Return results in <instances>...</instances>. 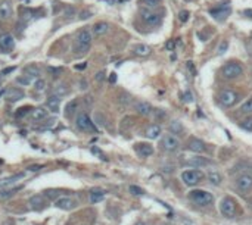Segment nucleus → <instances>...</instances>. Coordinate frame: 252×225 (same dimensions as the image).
<instances>
[{"mask_svg": "<svg viewBox=\"0 0 252 225\" xmlns=\"http://www.w3.org/2000/svg\"><path fill=\"white\" fill-rule=\"evenodd\" d=\"M92 43H93V34L90 30H83L80 33L77 34L74 43H72V52L75 56H83L86 55L90 47H92Z\"/></svg>", "mask_w": 252, "mask_h": 225, "instance_id": "f257e3e1", "label": "nucleus"}, {"mask_svg": "<svg viewBox=\"0 0 252 225\" xmlns=\"http://www.w3.org/2000/svg\"><path fill=\"white\" fill-rule=\"evenodd\" d=\"M189 200L192 203H195V204H198V206H208V204H211L214 202V196L209 191L195 188V190L189 191Z\"/></svg>", "mask_w": 252, "mask_h": 225, "instance_id": "f03ea898", "label": "nucleus"}, {"mask_svg": "<svg viewBox=\"0 0 252 225\" xmlns=\"http://www.w3.org/2000/svg\"><path fill=\"white\" fill-rule=\"evenodd\" d=\"M75 125L77 128L83 131V133H97V127L96 124L92 121V118L87 115L86 112H81L77 115V119H75Z\"/></svg>", "mask_w": 252, "mask_h": 225, "instance_id": "7ed1b4c3", "label": "nucleus"}, {"mask_svg": "<svg viewBox=\"0 0 252 225\" xmlns=\"http://www.w3.org/2000/svg\"><path fill=\"white\" fill-rule=\"evenodd\" d=\"M211 16L214 18V19H217L220 22H223V21H226L227 19V16H229L230 13H231V6H230V2H223V3H220L217 8H212L211 11Z\"/></svg>", "mask_w": 252, "mask_h": 225, "instance_id": "20e7f679", "label": "nucleus"}, {"mask_svg": "<svg viewBox=\"0 0 252 225\" xmlns=\"http://www.w3.org/2000/svg\"><path fill=\"white\" fill-rule=\"evenodd\" d=\"M236 187L239 191L243 193H249L252 191V172L249 171H245L237 175L236 178Z\"/></svg>", "mask_w": 252, "mask_h": 225, "instance_id": "39448f33", "label": "nucleus"}, {"mask_svg": "<svg viewBox=\"0 0 252 225\" xmlns=\"http://www.w3.org/2000/svg\"><path fill=\"white\" fill-rule=\"evenodd\" d=\"M204 172H201V171H198V169H190V171H184L183 174H182V180L186 185H189V187H193L196 185L198 182H201V181L204 180Z\"/></svg>", "mask_w": 252, "mask_h": 225, "instance_id": "423d86ee", "label": "nucleus"}, {"mask_svg": "<svg viewBox=\"0 0 252 225\" xmlns=\"http://www.w3.org/2000/svg\"><path fill=\"white\" fill-rule=\"evenodd\" d=\"M220 212L224 215L226 218H234V215L237 212V206L236 202L231 199V197H224L221 202H220Z\"/></svg>", "mask_w": 252, "mask_h": 225, "instance_id": "0eeeda50", "label": "nucleus"}, {"mask_svg": "<svg viewBox=\"0 0 252 225\" xmlns=\"http://www.w3.org/2000/svg\"><path fill=\"white\" fill-rule=\"evenodd\" d=\"M242 72H243V69L239 63H236V62H230L227 65H224L223 68V71H221V74H223V77L227 79H233V78H237V77H241Z\"/></svg>", "mask_w": 252, "mask_h": 225, "instance_id": "6e6552de", "label": "nucleus"}, {"mask_svg": "<svg viewBox=\"0 0 252 225\" xmlns=\"http://www.w3.org/2000/svg\"><path fill=\"white\" fill-rule=\"evenodd\" d=\"M161 146L162 149L165 150V152H175V150H178V147H180V141H178V138L175 137V135L172 134H165L162 137V141H161Z\"/></svg>", "mask_w": 252, "mask_h": 225, "instance_id": "1a4fd4ad", "label": "nucleus"}, {"mask_svg": "<svg viewBox=\"0 0 252 225\" xmlns=\"http://www.w3.org/2000/svg\"><path fill=\"white\" fill-rule=\"evenodd\" d=\"M220 101H221L223 106L230 108V106H233L239 101V94L234 90H223L221 94H220Z\"/></svg>", "mask_w": 252, "mask_h": 225, "instance_id": "9d476101", "label": "nucleus"}, {"mask_svg": "<svg viewBox=\"0 0 252 225\" xmlns=\"http://www.w3.org/2000/svg\"><path fill=\"white\" fill-rule=\"evenodd\" d=\"M182 163L187 165V166H206V165H212V162L206 158H201V156H186L184 159H182Z\"/></svg>", "mask_w": 252, "mask_h": 225, "instance_id": "9b49d317", "label": "nucleus"}, {"mask_svg": "<svg viewBox=\"0 0 252 225\" xmlns=\"http://www.w3.org/2000/svg\"><path fill=\"white\" fill-rule=\"evenodd\" d=\"M140 18L148 25H158V24H161V19H162L159 13L152 12V9H143L140 12Z\"/></svg>", "mask_w": 252, "mask_h": 225, "instance_id": "f8f14e48", "label": "nucleus"}, {"mask_svg": "<svg viewBox=\"0 0 252 225\" xmlns=\"http://www.w3.org/2000/svg\"><path fill=\"white\" fill-rule=\"evenodd\" d=\"M55 206L62 209V211H72L77 207V202L72 199V197H68V196H62V197H57L55 200Z\"/></svg>", "mask_w": 252, "mask_h": 225, "instance_id": "ddd939ff", "label": "nucleus"}, {"mask_svg": "<svg viewBox=\"0 0 252 225\" xmlns=\"http://www.w3.org/2000/svg\"><path fill=\"white\" fill-rule=\"evenodd\" d=\"M15 47V38L12 37V34H0V49L5 53H9L12 49Z\"/></svg>", "mask_w": 252, "mask_h": 225, "instance_id": "4468645a", "label": "nucleus"}, {"mask_svg": "<svg viewBox=\"0 0 252 225\" xmlns=\"http://www.w3.org/2000/svg\"><path fill=\"white\" fill-rule=\"evenodd\" d=\"M187 149H189L190 152H193V153H204L206 150V146L202 140L192 137V138L189 140V143H187Z\"/></svg>", "mask_w": 252, "mask_h": 225, "instance_id": "2eb2a0df", "label": "nucleus"}, {"mask_svg": "<svg viewBox=\"0 0 252 225\" xmlns=\"http://www.w3.org/2000/svg\"><path fill=\"white\" fill-rule=\"evenodd\" d=\"M134 150H136V153H137L139 156H142V158H148L150 155H153V147L149 143H137L134 146Z\"/></svg>", "mask_w": 252, "mask_h": 225, "instance_id": "dca6fc26", "label": "nucleus"}, {"mask_svg": "<svg viewBox=\"0 0 252 225\" xmlns=\"http://www.w3.org/2000/svg\"><path fill=\"white\" fill-rule=\"evenodd\" d=\"M12 5L8 2V0H3L0 2V19L2 21H8L11 19L12 16Z\"/></svg>", "mask_w": 252, "mask_h": 225, "instance_id": "f3484780", "label": "nucleus"}, {"mask_svg": "<svg viewBox=\"0 0 252 225\" xmlns=\"http://www.w3.org/2000/svg\"><path fill=\"white\" fill-rule=\"evenodd\" d=\"M30 204L34 211H41L46 206V199L43 194H35L33 197H30Z\"/></svg>", "mask_w": 252, "mask_h": 225, "instance_id": "a211bd4d", "label": "nucleus"}, {"mask_svg": "<svg viewBox=\"0 0 252 225\" xmlns=\"http://www.w3.org/2000/svg\"><path fill=\"white\" fill-rule=\"evenodd\" d=\"M25 97V93L21 88H9L6 90V99L8 101H18Z\"/></svg>", "mask_w": 252, "mask_h": 225, "instance_id": "6ab92c4d", "label": "nucleus"}, {"mask_svg": "<svg viewBox=\"0 0 252 225\" xmlns=\"http://www.w3.org/2000/svg\"><path fill=\"white\" fill-rule=\"evenodd\" d=\"M46 103H47V109H49L50 112H53V113L59 112V109H61V97L50 96V97L47 99Z\"/></svg>", "mask_w": 252, "mask_h": 225, "instance_id": "aec40b11", "label": "nucleus"}, {"mask_svg": "<svg viewBox=\"0 0 252 225\" xmlns=\"http://www.w3.org/2000/svg\"><path fill=\"white\" fill-rule=\"evenodd\" d=\"M134 109H136V112L140 113V115H143V116H148V115H150V112H152V106H150L148 101H137V103L134 104Z\"/></svg>", "mask_w": 252, "mask_h": 225, "instance_id": "412c9836", "label": "nucleus"}, {"mask_svg": "<svg viewBox=\"0 0 252 225\" xmlns=\"http://www.w3.org/2000/svg\"><path fill=\"white\" fill-rule=\"evenodd\" d=\"M68 94V87H67V84H57L55 85L52 91H50V96H56V97H64V96H67Z\"/></svg>", "mask_w": 252, "mask_h": 225, "instance_id": "4be33fe9", "label": "nucleus"}, {"mask_svg": "<svg viewBox=\"0 0 252 225\" xmlns=\"http://www.w3.org/2000/svg\"><path fill=\"white\" fill-rule=\"evenodd\" d=\"M108 30H109V25L106 22H97L92 27V34H94V35H103V34L108 33Z\"/></svg>", "mask_w": 252, "mask_h": 225, "instance_id": "5701e85b", "label": "nucleus"}, {"mask_svg": "<svg viewBox=\"0 0 252 225\" xmlns=\"http://www.w3.org/2000/svg\"><path fill=\"white\" fill-rule=\"evenodd\" d=\"M24 177H25L24 172H21V174H15V175H12V177H8V178H5V180L0 181V187H2V188L9 187V185H12V184H15V181L16 180H21V178H24Z\"/></svg>", "mask_w": 252, "mask_h": 225, "instance_id": "b1692460", "label": "nucleus"}, {"mask_svg": "<svg viewBox=\"0 0 252 225\" xmlns=\"http://www.w3.org/2000/svg\"><path fill=\"white\" fill-rule=\"evenodd\" d=\"M161 134V127L156 124H152L149 125L148 128H146V137L150 138V140H155V138H158Z\"/></svg>", "mask_w": 252, "mask_h": 225, "instance_id": "393cba45", "label": "nucleus"}, {"mask_svg": "<svg viewBox=\"0 0 252 225\" xmlns=\"http://www.w3.org/2000/svg\"><path fill=\"white\" fill-rule=\"evenodd\" d=\"M133 52L137 55V56H142V57H146L150 55V47L146 44H136L134 47H133Z\"/></svg>", "mask_w": 252, "mask_h": 225, "instance_id": "a878e982", "label": "nucleus"}, {"mask_svg": "<svg viewBox=\"0 0 252 225\" xmlns=\"http://www.w3.org/2000/svg\"><path fill=\"white\" fill-rule=\"evenodd\" d=\"M103 197H105V191L100 190V188H94V190L90 191V202H92V203L102 202Z\"/></svg>", "mask_w": 252, "mask_h": 225, "instance_id": "bb28decb", "label": "nucleus"}, {"mask_svg": "<svg viewBox=\"0 0 252 225\" xmlns=\"http://www.w3.org/2000/svg\"><path fill=\"white\" fill-rule=\"evenodd\" d=\"M31 115H33L34 121H41V119H46L47 118V111L44 108H37V109L31 111Z\"/></svg>", "mask_w": 252, "mask_h": 225, "instance_id": "cd10ccee", "label": "nucleus"}, {"mask_svg": "<svg viewBox=\"0 0 252 225\" xmlns=\"http://www.w3.org/2000/svg\"><path fill=\"white\" fill-rule=\"evenodd\" d=\"M77 109H78V100H74L72 101H69L68 104H67V109H65V116L67 118H71L74 113L77 112Z\"/></svg>", "mask_w": 252, "mask_h": 225, "instance_id": "c85d7f7f", "label": "nucleus"}, {"mask_svg": "<svg viewBox=\"0 0 252 225\" xmlns=\"http://www.w3.org/2000/svg\"><path fill=\"white\" fill-rule=\"evenodd\" d=\"M24 74H28V75L37 78V77L40 75V68L35 66L34 63H33V65H27V66L24 68Z\"/></svg>", "mask_w": 252, "mask_h": 225, "instance_id": "c756f323", "label": "nucleus"}, {"mask_svg": "<svg viewBox=\"0 0 252 225\" xmlns=\"http://www.w3.org/2000/svg\"><path fill=\"white\" fill-rule=\"evenodd\" d=\"M24 187L22 185H16V187H13V188H8V190H3V191H0V199H8V197H11L13 196L16 191H19V190H22Z\"/></svg>", "mask_w": 252, "mask_h": 225, "instance_id": "7c9ffc66", "label": "nucleus"}, {"mask_svg": "<svg viewBox=\"0 0 252 225\" xmlns=\"http://www.w3.org/2000/svg\"><path fill=\"white\" fill-rule=\"evenodd\" d=\"M34 77H31V75H28V74H25V75H21V77H18L16 78V82L18 84H21V85H30V84H33L34 82Z\"/></svg>", "mask_w": 252, "mask_h": 225, "instance_id": "2f4dec72", "label": "nucleus"}, {"mask_svg": "<svg viewBox=\"0 0 252 225\" xmlns=\"http://www.w3.org/2000/svg\"><path fill=\"white\" fill-rule=\"evenodd\" d=\"M161 0H140V5L145 8V9H153L156 6H159Z\"/></svg>", "mask_w": 252, "mask_h": 225, "instance_id": "473e14b6", "label": "nucleus"}, {"mask_svg": "<svg viewBox=\"0 0 252 225\" xmlns=\"http://www.w3.org/2000/svg\"><path fill=\"white\" fill-rule=\"evenodd\" d=\"M33 16H34V11H33V9H28V8L21 9V19H22V21L28 22L30 19H33Z\"/></svg>", "mask_w": 252, "mask_h": 225, "instance_id": "72a5a7b5", "label": "nucleus"}, {"mask_svg": "<svg viewBox=\"0 0 252 225\" xmlns=\"http://www.w3.org/2000/svg\"><path fill=\"white\" fill-rule=\"evenodd\" d=\"M31 111H33V109H31L30 106H25V108H19V109H18V111L15 112V116H16L18 119H22V118H25V116H27L28 113L31 112Z\"/></svg>", "mask_w": 252, "mask_h": 225, "instance_id": "f704fd0d", "label": "nucleus"}, {"mask_svg": "<svg viewBox=\"0 0 252 225\" xmlns=\"http://www.w3.org/2000/svg\"><path fill=\"white\" fill-rule=\"evenodd\" d=\"M208 180L211 181L214 185H218V184H221V180H223V178H221V175H220L218 172H214V171H212V172L208 174Z\"/></svg>", "mask_w": 252, "mask_h": 225, "instance_id": "c9c22d12", "label": "nucleus"}, {"mask_svg": "<svg viewBox=\"0 0 252 225\" xmlns=\"http://www.w3.org/2000/svg\"><path fill=\"white\" fill-rule=\"evenodd\" d=\"M34 88H35V91H43L46 88V81L43 78L34 79Z\"/></svg>", "mask_w": 252, "mask_h": 225, "instance_id": "e433bc0d", "label": "nucleus"}, {"mask_svg": "<svg viewBox=\"0 0 252 225\" xmlns=\"http://www.w3.org/2000/svg\"><path fill=\"white\" fill-rule=\"evenodd\" d=\"M44 196L47 197V200H56L59 197V190H46Z\"/></svg>", "mask_w": 252, "mask_h": 225, "instance_id": "4c0bfd02", "label": "nucleus"}, {"mask_svg": "<svg viewBox=\"0 0 252 225\" xmlns=\"http://www.w3.org/2000/svg\"><path fill=\"white\" fill-rule=\"evenodd\" d=\"M170 130H171V133H182L183 131V127H182V124L178 122V121H174V122H171V125H170Z\"/></svg>", "mask_w": 252, "mask_h": 225, "instance_id": "58836bf2", "label": "nucleus"}, {"mask_svg": "<svg viewBox=\"0 0 252 225\" xmlns=\"http://www.w3.org/2000/svg\"><path fill=\"white\" fill-rule=\"evenodd\" d=\"M241 111L243 113H251L252 112V99H249L248 101H245V103L242 104Z\"/></svg>", "mask_w": 252, "mask_h": 225, "instance_id": "ea45409f", "label": "nucleus"}, {"mask_svg": "<svg viewBox=\"0 0 252 225\" xmlns=\"http://www.w3.org/2000/svg\"><path fill=\"white\" fill-rule=\"evenodd\" d=\"M241 128L246 130V131H252V118H246L245 121H242Z\"/></svg>", "mask_w": 252, "mask_h": 225, "instance_id": "a19ab883", "label": "nucleus"}, {"mask_svg": "<svg viewBox=\"0 0 252 225\" xmlns=\"http://www.w3.org/2000/svg\"><path fill=\"white\" fill-rule=\"evenodd\" d=\"M128 190H130L131 194H134V196H143V194H145V190L140 188V187H137V185H130Z\"/></svg>", "mask_w": 252, "mask_h": 225, "instance_id": "79ce46f5", "label": "nucleus"}, {"mask_svg": "<svg viewBox=\"0 0 252 225\" xmlns=\"http://www.w3.org/2000/svg\"><path fill=\"white\" fill-rule=\"evenodd\" d=\"M90 150H92V153H93V155H97V156H99V158L102 159V160H108V158H106V156L103 155V152L100 150V149H99V147L93 146L92 149H90Z\"/></svg>", "mask_w": 252, "mask_h": 225, "instance_id": "37998d69", "label": "nucleus"}, {"mask_svg": "<svg viewBox=\"0 0 252 225\" xmlns=\"http://www.w3.org/2000/svg\"><path fill=\"white\" fill-rule=\"evenodd\" d=\"M227 49H229V43H227L226 40H223V41L220 43V46H218V53H220V55H224V53L227 52Z\"/></svg>", "mask_w": 252, "mask_h": 225, "instance_id": "c03bdc74", "label": "nucleus"}, {"mask_svg": "<svg viewBox=\"0 0 252 225\" xmlns=\"http://www.w3.org/2000/svg\"><path fill=\"white\" fill-rule=\"evenodd\" d=\"M182 100L186 101V103H190V101L193 100V97H192V93H190V91H186L183 96H182Z\"/></svg>", "mask_w": 252, "mask_h": 225, "instance_id": "a18cd8bd", "label": "nucleus"}, {"mask_svg": "<svg viewBox=\"0 0 252 225\" xmlns=\"http://www.w3.org/2000/svg\"><path fill=\"white\" fill-rule=\"evenodd\" d=\"M178 19L182 21V22H186L187 19H189V12L187 11H182L178 13Z\"/></svg>", "mask_w": 252, "mask_h": 225, "instance_id": "49530a36", "label": "nucleus"}, {"mask_svg": "<svg viewBox=\"0 0 252 225\" xmlns=\"http://www.w3.org/2000/svg\"><path fill=\"white\" fill-rule=\"evenodd\" d=\"M92 16V12L90 11H83L80 13V19H89Z\"/></svg>", "mask_w": 252, "mask_h": 225, "instance_id": "de8ad7c7", "label": "nucleus"}, {"mask_svg": "<svg viewBox=\"0 0 252 225\" xmlns=\"http://www.w3.org/2000/svg\"><path fill=\"white\" fill-rule=\"evenodd\" d=\"M15 69H16V66H9V68H5V69H3V71H2L0 74H2V75H8V74H12V72H13Z\"/></svg>", "mask_w": 252, "mask_h": 225, "instance_id": "09e8293b", "label": "nucleus"}, {"mask_svg": "<svg viewBox=\"0 0 252 225\" xmlns=\"http://www.w3.org/2000/svg\"><path fill=\"white\" fill-rule=\"evenodd\" d=\"M105 78H106V75H105V72H103V71H100V72H97V74H96V81H97V82H102Z\"/></svg>", "mask_w": 252, "mask_h": 225, "instance_id": "8fccbe9b", "label": "nucleus"}, {"mask_svg": "<svg viewBox=\"0 0 252 225\" xmlns=\"http://www.w3.org/2000/svg\"><path fill=\"white\" fill-rule=\"evenodd\" d=\"M44 168V165H33V166H30V171L31 172H37V171H40V169H43Z\"/></svg>", "mask_w": 252, "mask_h": 225, "instance_id": "3c124183", "label": "nucleus"}, {"mask_svg": "<svg viewBox=\"0 0 252 225\" xmlns=\"http://www.w3.org/2000/svg\"><path fill=\"white\" fill-rule=\"evenodd\" d=\"M74 8H67V11H65V16L67 18H69V15H74Z\"/></svg>", "mask_w": 252, "mask_h": 225, "instance_id": "603ef678", "label": "nucleus"}, {"mask_svg": "<svg viewBox=\"0 0 252 225\" xmlns=\"http://www.w3.org/2000/svg\"><path fill=\"white\" fill-rule=\"evenodd\" d=\"M115 81H116V74H115V72H112V74L109 75V82H111V84H114Z\"/></svg>", "mask_w": 252, "mask_h": 225, "instance_id": "864d4df0", "label": "nucleus"}, {"mask_svg": "<svg viewBox=\"0 0 252 225\" xmlns=\"http://www.w3.org/2000/svg\"><path fill=\"white\" fill-rule=\"evenodd\" d=\"M243 15L252 19V9H245V11H243Z\"/></svg>", "mask_w": 252, "mask_h": 225, "instance_id": "5fc2aeb1", "label": "nucleus"}, {"mask_svg": "<svg viewBox=\"0 0 252 225\" xmlns=\"http://www.w3.org/2000/svg\"><path fill=\"white\" fill-rule=\"evenodd\" d=\"M49 71L53 74H59V72H62V68H49Z\"/></svg>", "mask_w": 252, "mask_h": 225, "instance_id": "6e6d98bb", "label": "nucleus"}, {"mask_svg": "<svg viewBox=\"0 0 252 225\" xmlns=\"http://www.w3.org/2000/svg\"><path fill=\"white\" fill-rule=\"evenodd\" d=\"M165 47H167V50H172V49H174V41H168V43H167V44H165Z\"/></svg>", "mask_w": 252, "mask_h": 225, "instance_id": "4d7b16f0", "label": "nucleus"}, {"mask_svg": "<svg viewBox=\"0 0 252 225\" xmlns=\"http://www.w3.org/2000/svg\"><path fill=\"white\" fill-rule=\"evenodd\" d=\"M187 66H189V69L192 71V74H193V75H196V69L193 68V65H192V62H187Z\"/></svg>", "mask_w": 252, "mask_h": 225, "instance_id": "13d9d810", "label": "nucleus"}, {"mask_svg": "<svg viewBox=\"0 0 252 225\" xmlns=\"http://www.w3.org/2000/svg\"><path fill=\"white\" fill-rule=\"evenodd\" d=\"M87 68V63H80V65H75V69H78V71H81V69H86Z\"/></svg>", "mask_w": 252, "mask_h": 225, "instance_id": "bf43d9fd", "label": "nucleus"}, {"mask_svg": "<svg viewBox=\"0 0 252 225\" xmlns=\"http://www.w3.org/2000/svg\"><path fill=\"white\" fill-rule=\"evenodd\" d=\"M80 85H81V88H87V87H86V85H87V82H86V81H81Z\"/></svg>", "mask_w": 252, "mask_h": 225, "instance_id": "052dcab7", "label": "nucleus"}, {"mask_svg": "<svg viewBox=\"0 0 252 225\" xmlns=\"http://www.w3.org/2000/svg\"><path fill=\"white\" fill-rule=\"evenodd\" d=\"M103 2H106V3H109V5H114V3H116L118 0H103Z\"/></svg>", "mask_w": 252, "mask_h": 225, "instance_id": "680f3d73", "label": "nucleus"}, {"mask_svg": "<svg viewBox=\"0 0 252 225\" xmlns=\"http://www.w3.org/2000/svg\"><path fill=\"white\" fill-rule=\"evenodd\" d=\"M136 225H145V224H143V222H137V224H136Z\"/></svg>", "mask_w": 252, "mask_h": 225, "instance_id": "e2e57ef3", "label": "nucleus"}]
</instances>
